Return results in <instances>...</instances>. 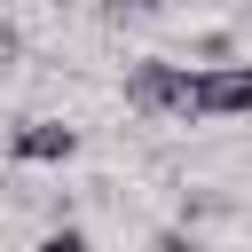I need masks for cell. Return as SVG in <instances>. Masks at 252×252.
I'll use <instances>...</instances> for the list:
<instances>
[{"instance_id":"cell-1","label":"cell","mask_w":252,"mask_h":252,"mask_svg":"<svg viewBox=\"0 0 252 252\" xmlns=\"http://www.w3.org/2000/svg\"><path fill=\"white\" fill-rule=\"evenodd\" d=\"M189 118H252V63H197Z\"/></svg>"},{"instance_id":"cell-2","label":"cell","mask_w":252,"mask_h":252,"mask_svg":"<svg viewBox=\"0 0 252 252\" xmlns=\"http://www.w3.org/2000/svg\"><path fill=\"white\" fill-rule=\"evenodd\" d=\"M126 102L158 110V118H189V63H134L126 71Z\"/></svg>"},{"instance_id":"cell-3","label":"cell","mask_w":252,"mask_h":252,"mask_svg":"<svg viewBox=\"0 0 252 252\" xmlns=\"http://www.w3.org/2000/svg\"><path fill=\"white\" fill-rule=\"evenodd\" d=\"M8 150H16L24 165H63V158L79 150V126H63V118H24V126L8 134Z\"/></svg>"},{"instance_id":"cell-4","label":"cell","mask_w":252,"mask_h":252,"mask_svg":"<svg viewBox=\"0 0 252 252\" xmlns=\"http://www.w3.org/2000/svg\"><path fill=\"white\" fill-rule=\"evenodd\" d=\"M39 252H87V236H79V228H47V236H39Z\"/></svg>"},{"instance_id":"cell-5","label":"cell","mask_w":252,"mask_h":252,"mask_svg":"<svg viewBox=\"0 0 252 252\" xmlns=\"http://www.w3.org/2000/svg\"><path fill=\"white\" fill-rule=\"evenodd\" d=\"M16 55H24V39H16V24H0V71H16Z\"/></svg>"},{"instance_id":"cell-6","label":"cell","mask_w":252,"mask_h":252,"mask_svg":"<svg viewBox=\"0 0 252 252\" xmlns=\"http://www.w3.org/2000/svg\"><path fill=\"white\" fill-rule=\"evenodd\" d=\"M158 252H197V236H181V228H165V236H158Z\"/></svg>"},{"instance_id":"cell-7","label":"cell","mask_w":252,"mask_h":252,"mask_svg":"<svg viewBox=\"0 0 252 252\" xmlns=\"http://www.w3.org/2000/svg\"><path fill=\"white\" fill-rule=\"evenodd\" d=\"M110 8H165V0H110Z\"/></svg>"}]
</instances>
